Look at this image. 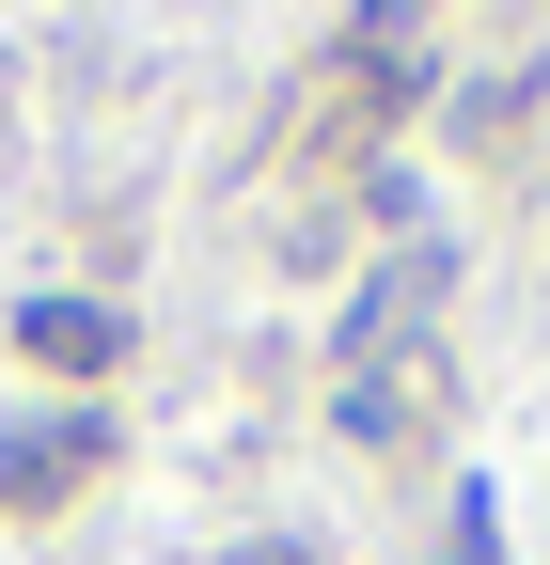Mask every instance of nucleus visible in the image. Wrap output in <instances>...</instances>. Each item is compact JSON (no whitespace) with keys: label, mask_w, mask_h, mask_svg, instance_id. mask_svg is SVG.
Masks as SVG:
<instances>
[{"label":"nucleus","mask_w":550,"mask_h":565,"mask_svg":"<svg viewBox=\"0 0 550 565\" xmlns=\"http://www.w3.org/2000/svg\"><path fill=\"white\" fill-rule=\"evenodd\" d=\"M110 440H95V424H47V440H0V503H63V487H80Z\"/></svg>","instance_id":"f257e3e1"},{"label":"nucleus","mask_w":550,"mask_h":565,"mask_svg":"<svg viewBox=\"0 0 550 565\" xmlns=\"http://www.w3.org/2000/svg\"><path fill=\"white\" fill-rule=\"evenodd\" d=\"M110 345H126V330H110L95 299H32V362H110Z\"/></svg>","instance_id":"f03ea898"}]
</instances>
